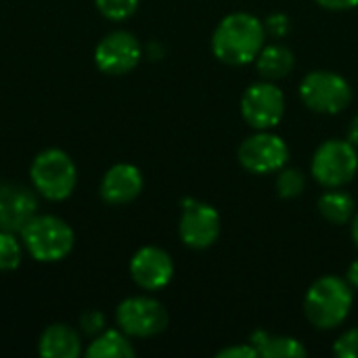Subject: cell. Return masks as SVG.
Here are the masks:
<instances>
[{
    "label": "cell",
    "instance_id": "obj_1",
    "mask_svg": "<svg viewBox=\"0 0 358 358\" xmlns=\"http://www.w3.org/2000/svg\"><path fill=\"white\" fill-rule=\"evenodd\" d=\"M210 44L220 63L239 67L256 61L258 52L266 44V31L256 15L239 10L218 21Z\"/></svg>",
    "mask_w": 358,
    "mask_h": 358
},
{
    "label": "cell",
    "instance_id": "obj_2",
    "mask_svg": "<svg viewBox=\"0 0 358 358\" xmlns=\"http://www.w3.org/2000/svg\"><path fill=\"white\" fill-rule=\"evenodd\" d=\"M355 289L338 275L319 277L304 296V315L315 329H338L350 315Z\"/></svg>",
    "mask_w": 358,
    "mask_h": 358
},
{
    "label": "cell",
    "instance_id": "obj_3",
    "mask_svg": "<svg viewBox=\"0 0 358 358\" xmlns=\"http://www.w3.org/2000/svg\"><path fill=\"white\" fill-rule=\"evenodd\" d=\"M25 252L42 264H55L65 260L76 245V233L67 220L55 214H36L21 231Z\"/></svg>",
    "mask_w": 358,
    "mask_h": 358
},
{
    "label": "cell",
    "instance_id": "obj_4",
    "mask_svg": "<svg viewBox=\"0 0 358 358\" xmlns=\"http://www.w3.org/2000/svg\"><path fill=\"white\" fill-rule=\"evenodd\" d=\"M29 180L40 197L48 201H65L78 187V168L67 151L48 147L31 159Z\"/></svg>",
    "mask_w": 358,
    "mask_h": 358
},
{
    "label": "cell",
    "instance_id": "obj_5",
    "mask_svg": "<svg viewBox=\"0 0 358 358\" xmlns=\"http://www.w3.org/2000/svg\"><path fill=\"white\" fill-rule=\"evenodd\" d=\"M358 172V149L346 138L321 143L310 162V174L323 189H342Z\"/></svg>",
    "mask_w": 358,
    "mask_h": 358
},
{
    "label": "cell",
    "instance_id": "obj_6",
    "mask_svg": "<svg viewBox=\"0 0 358 358\" xmlns=\"http://www.w3.org/2000/svg\"><path fill=\"white\" fill-rule=\"evenodd\" d=\"M300 101L315 113L336 115L352 103V86L348 80L329 69H315L300 82Z\"/></svg>",
    "mask_w": 358,
    "mask_h": 358
},
{
    "label": "cell",
    "instance_id": "obj_7",
    "mask_svg": "<svg viewBox=\"0 0 358 358\" xmlns=\"http://www.w3.org/2000/svg\"><path fill=\"white\" fill-rule=\"evenodd\" d=\"M168 323L166 306L151 296H130L115 308V325L130 338H155L168 329Z\"/></svg>",
    "mask_w": 358,
    "mask_h": 358
},
{
    "label": "cell",
    "instance_id": "obj_8",
    "mask_svg": "<svg viewBox=\"0 0 358 358\" xmlns=\"http://www.w3.org/2000/svg\"><path fill=\"white\" fill-rule=\"evenodd\" d=\"M285 115V94L268 80L248 86L241 96V117L254 130H273Z\"/></svg>",
    "mask_w": 358,
    "mask_h": 358
},
{
    "label": "cell",
    "instance_id": "obj_9",
    "mask_svg": "<svg viewBox=\"0 0 358 358\" xmlns=\"http://www.w3.org/2000/svg\"><path fill=\"white\" fill-rule=\"evenodd\" d=\"M237 159L241 168L252 174H275L287 166L289 147L279 134L271 130H256L239 145Z\"/></svg>",
    "mask_w": 358,
    "mask_h": 358
},
{
    "label": "cell",
    "instance_id": "obj_10",
    "mask_svg": "<svg viewBox=\"0 0 358 358\" xmlns=\"http://www.w3.org/2000/svg\"><path fill=\"white\" fill-rule=\"evenodd\" d=\"M182 212L178 220V237L180 241L191 250H208L212 248L222 231V218L220 212L197 199H182Z\"/></svg>",
    "mask_w": 358,
    "mask_h": 358
},
{
    "label": "cell",
    "instance_id": "obj_11",
    "mask_svg": "<svg viewBox=\"0 0 358 358\" xmlns=\"http://www.w3.org/2000/svg\"><path fill=\"white\" fill-rule=\"evenodd\" d=\"M143 59L138 38L128 29H115L103 36L94 48V65L107 76H126Z\"/></svg>",
    "mask_w": 358,
    "mask_h": 358
},
{
    "label": "cell",
    "instance_id": "obj_12",
    "mask_svg": "<svg viewBox=\"0 0 358 358\" xmlns=\"http://www.w3.org/2000/svg\"><path fill=\"white\" fill-rule=\"evenodd\" d=\"M130 277L136 287L145 292H159L174 279V260L166 250L145 245L130 258Z\"/></svg>",
    "mask_w": 358,
    "mask_h": 358
},
{
    "label": "cell",
    "instance_id": "obj_13",
    "mask_svg": "<svg viewBox=\"0 0 358 358\" xmlns=\"http://www.w3.org/2000/svg\"><path fill=\"white\" fill-rule=\"evenodd\" d=\"M38 214V193L19 182H0V229L19 233Z\"/></svg>",
    "mask_w": 358,
    "mask_h": 358
},
{
    "label": "cell",
    "instance_id": "obj_14",
    "mask_svg": "<svg viewBox=\"0 0 358 358\" xmlns=\"http://www.w3.org/2000/svg\"><path fill=\"white\" fill-rule=\"evenodd\" d=\"M145 187V178L143 172L134 166V164H115L111 166L99 185V193L101 199L109 206H126L132 203Z\"/></svg>",
    "mask_w": 358,
    "mask_h": 358
},
{
    "label": "cell",
    "instance_id": "obj_15",
    "mask_svg": "<svg viewBox=\"0 0 358 358\" xmlns=\"http://www.w3.org/2000/svg\"><path fill=\"white\" fill-rule=\"evenodd\" d=\"M82 352L80 331L65 323L48 325L38 340V355L42 358H78Z\"/></svg>",
    "mask_w": 358,
    "mask_h": 358
},
{
    "label": "cell",
    "instance_id": "obj_16",
    "mask_svg": "<svg viewBox=\"0 0 358 358\" xmlns=\"http://www.w3.org/2000/svg\"><path fill=\"white\" fill-rule=\"evenodd\" d=\"M254 63H256V69H258L262 80L277 82V80L287 78L294 71L296 57H294L292 48L275 42V44H264Z\"/></svg>",
    "mask_w": 358,
    "mask_h": 358
},
{
    "label": "cell",
    "instance_id": "obj_17",
    "mask_svg": "<svg viewBox=\"0 0 358 358\" xmlns=\"http://www.w3.org/2000/svg\"><path fill=\"white\" fill-rule=\"evenodd\" d=\"M250 344L258 350L260 358H302L308 355L306 346L289 336L268 334L258 329L250 336Z\"/></svg>",
    "mask_w": 358,
    "mask_h": 358
},
{
    "label": "cell",
    "instance_id": "obj_18",
    "mask_svg": "<svg viewBox=\"0 0 358 358\" xmlns=\"http://www.w3.org/2000/svg\"><path fill=\"white\" fill-rule=\"evenodd\" d=\"M132 338L126 336L120 327L117 329H105L99 336H94L84 350L88 358H132L136 355Z\"/></svg>",
    "mask_w": 358,
    "mask_h": 358
},
{
    "label": "cell",
    "instance_id": "obj_19",
    "mask_svg": "<svg viewBox=\"0 0 358 358\" xmlns=\"http://www.w3.org/2000/svg\"><path fill=\"white\" fill-rule=\"evenodd\" d=\"M319 214L331 224H348L357 214V201L342 189H327L317 201Z\"/></svg>",
    "mask_w": 358,
    "mask_h": 358
},
{
    "label": "cell",
    "instance_id": "obj_20",
    "mask_svg": "<svg viewBox=\"0 0 358 358\" xmlns=\"http://www.w3.org/2000/svg\"><path fill=\"white\" fill-rule=\"evenodd\" d=\"M19 233L13 231H2L0 229V273H10L17 271L23 262V241L17 237Z\"/></svg>",
    "mask_w": 358,
    "mask_h": 358
},
{
    "label": "cell",
    "instance_id": "obj_21",
    "mask_svg": "<svg viewBox=\"0 0 358 358\" xmlns=\"http://www.w3.org/2000/svg\"><path fill=\"white\" fill-rule=\"evenodd\" d=\"M306 189V174L300 168L283 166L275 178V191L281 199H298Z\"/></svg>",
    "mask_w": 358,
    "mask_h": 358
},
{
    "label": "cell",
    "instance_id": "obj_22",
    "mask_svg": "<svg viewBox=\"0 0 358 358\" xmlns=\"http://www.w3.org/2000/svg\"><path fill=\"white\" fill-rule=\"evenodd\" d=\"M138 4H141V0H94L96 10L109 21L130 19L136 13Z\"/></svg>",
    "mask_w": 358,
    "mask_h": 358
},
{
    "label": "cell",
    "instance_id": "obj_23",
    "mask_svg": "<svg viewBox=\"0 0 358 358\" xmlns=\"http://www.w3.org/2000/svg\"><path fill=\"white\" fill-rule=\"evenodd\" d=\"M262 25H264L266 38H273V40H283L292 31V19L285 13H273V15H268L262 21Z\"/></svg>",
    "mask_w": 358,
    "mask_h": 358
},
{
    "label": "cell",
    "instance_id": "obj_24",
    "mask_svg": "<svg viewBox=\"0 0 358 358\" xmlns=\"http://www.w3.org/2000/svg\"><path fill=\"white\" fill-rule=\"evenodd\" d=\"M334 355L338 358H358V327L344 331L334 342Z\"/></svg>",
    "mask_w": 358,
    "mask_h": 358
},
{
    "label": "cell",
    "instance_id": "obj_25",
    "mask_svg": "<svg viewBox=\"0 0 358 358\" xmlns=\"http://www.w3.org/2000/svg\"><path fill=\"white\" fill-rule=\"evenodd\" d=\"M78 323H80V331L86 334V336H90V338H94V336H99L101 331L107 329L105 315L99 313V310H86V313H82Z\"/></svg>",
    "mask_w": 358,
    "mask_h": 358
},
{
    "label": "cell",
    "instance_id": "obj_26",
    "mask_svg": "<svg viewBox=\"0 0 358 358\" xmlns=\"http://www.w3.org/2000/svg\"><path fill=\"white\" fill-rule=\"evenodd\" d=\"M218 358H260L258 350L248 342V344H233V346H227L222 348L218 355Z\"/></svg>",
    "mask_w": 358,
    "mask_h": 358
},
{
    "label": "cell",
    "instance_id": "obj_27",
    "mask_svg": "<svg viewBox=\"0 0 358 358\" xmlns=\"http://www.w3.org/2000/svg\"><path fill=\"white\" fill-rule=\"evenodd\" d=\"M319 6H323L325 10H336V13H342V10H352L358 6V0H315Z\"/></svg>",
    "mask_w": 358,
    "mask_h": 358
},
{
    "label": "cell",
    "instance_id": "obj_28",
    "mask_svg": "<svg viewBox=\"0 0 358 358\" xmlns=\"http://www.w3.org/2000/svg\"><path fill=\"white\" fill-rule=\"evenodd\" d=\"M346 281L350 283V287L358 292V260H355L350 266H348V271H346Z\"/></svg>",
    "mask_w": 358,
    "mask_h": 358
},
{
    "label": "cell",
    "instance_id": "obj_29",
    "mask_svg": "<svg viewBox=\"0 0 358 358\" xmlns=\"http://www.w3.org/2000/svg\"><path fill=\"white\" fill-rule=\"evenodd\" d=\"M346 138L358 149V113L352 117V122L348 124V134H346Z\"/></svg>",
    "mask_w": 358,
    "mask_h": 358
},
{
    "label": "cell",
    "instance_id": "obj_30",
    "mask_svg": "<svg viewBox=\"0 0 358 358\" xmlns=\"http://www.w3.org/2000/svg\"><path fill=\"white\" fill-rule=\"evenodd\" d=\"M350 235H352V241H355V245H357L358 250V212L355 214L352 222H350Z\"/></svg>",
    "mask_w": 358,
    "mask_h": 358
}]
</instances>
